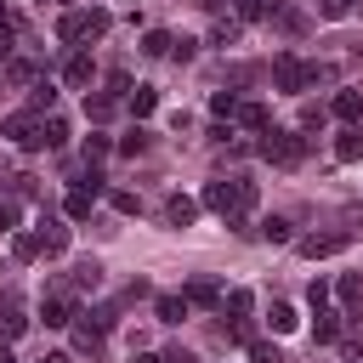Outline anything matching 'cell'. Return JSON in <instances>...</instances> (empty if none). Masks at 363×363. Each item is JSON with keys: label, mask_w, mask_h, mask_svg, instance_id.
Instances as JSON below:
<instances>
[{"label": "cell", "mask_w": 363, "mask_h": 363, "mask_svg": "<svg viewBox=\"0 0 363 363\" xmlns=\"http://www.w3.org/2000/svg\"><path fill=\"white\" fill-rule=\"evenodd\" d=\"M204 210H216L233 233H244V216H250V204H255V182H244V176H216V182H204V199H199Z\"/></svg>", "instance_id": "6da1fadb"}, {"label": "cell", "mask_w": 363, "mask_h": 363, "mask_svg": "<svg viewBox=\"0 0 363 363\" xmlns=\"http://www.w3.org/2000/svg\"><path fill=\"white\" fill-rule=\"evenodd\" d=\"M335 68H323V62H301L295 51H278L272 57V85L278 91H306V85H323Z\"/></svg>", "instance_id": "7a4b0ae2"}, {"label": "cell", "mask_w": 363, "mask_h": 363, "mask_svg": "<svg viewBox=\"0 0 363 363\" xmlns=\"http://www.w3.org/2000/svg\"><path fill=\"white\" fill-rule=\"evenodd\" d=\"M255 153H261L267 164H278V170H295V164L306 159V136H301V130H278V125H267L261 142H255Z\"/></svg>", "instance_id": "3957f363"}, {"label": "cell", "mask_w": 363, "mask_h": 363, "mask_svg": "<svg viewBox=\"0 0 363 363\" xmlns=\"http://www.w3.org/2000/svg\"><path fill=\"white\" fill-rule=\"evenodd\" d=\"M113 28V17L102 11V6H79V11H62V23H57V40H102Z\"/></svg>", "instance_id": "277c9868"}, {"label": "cell", "mask_w": 363, "mask_h": 363, "mask_svg": "<svg viewBox=\"0 0 363 363\" xmlns=\"http://www.w3.org/2000/svg\"><path fill=\"white\" fill-rule=\"evenodd\" d=\"M0 136H11V142H17V147H28V153H34V147H45V142H40V113H34V108H23V113H6Z\"/></svg>", "instance_id": "5b68a950"}, {"label": "cell", "mask_w": 363, "mask_h": 363, "mask_svg": "<svg viewBox=\"0 0 363 363\" xmlns=\"http://www.w3.org/2000/svg\"><path fill=\"white\" fill-rule=\"evenodd\" d=\"M352 244V233H306V238H295V250L306 255V261H323V255H340Z\"/></svg>", "instance_id": "8992f818"}, {"label": "cell", "mask_w": 363, "mask_h": 363, "mask_svg": "<svg viewBox=\"0 0 363 363\" xmlns=\"http://www.w3.org/2000/svg\"><path fill=\"white\" fill-rule=\"evenodd\" d=\"M40 318H45V329H68L74 318H79V306H74V295L57 284L51 295H45V306H40Z\"/></svg>", "instance_id": "52a82bcc"}, {"label": "cell", "mask_w": 363, "mask_h": 363, "mask_svg": "<svg viewBox=\"0 0 363 363\" xmlns=\"http://www.w3.org/2000/svg\"><path fill=\"white\" fill-rule=\"evenodd\" d=\"M40 255H68V227L57 221V216H40Z\"/></svg>", "instance_id": "ba28073f"}, {"label": "cell", "mask_w": 363, "mask_h": 363, "mask_svg": "<svg viewBox=\"0 0 363 363\" xmlns=\"http://www.w3.org/2000/svg\"><path fill=\"white\" fill-rule=\"evenodd\" d=\"M23 329H28V312H23V301H17V295H6V301H0V340L11 346Z\"/></svg>", "instance_id": "9c48e42d"}, {"label": "cell", "mask_w": 363, "mask_h": 363, "mask_svg": "<svg viewBox=\"0 0 363 363\" xmlns=\"http://www.w3.org/2000/svg\"><path fill=\"white\" fill-rule=\"evenodd\" d=\"M164 221H170V227H193V221H199V199L170 193V199H164Z\"/></svg>", "instance_id": "30bf717a"}, {"label": "cell", "mask_w": 363, "mask_h": 363, "mask_svg": "<svg viewBox=\"0 0 363 363\" xmlns=\"http://www.w3.org/2000/svg\"><path fill=\"white\" fill-rule=\"evenodd\" d=\"M329 108H335V119H346V125H357V113H363V91H352V85H340Z\"/></svg>", "instance_id": "8fae6325"}, {"label": "cell", "mask_w": 363, "mask_h": 363, "mask_svg": "<svg viewBox=\"0 0 363 363\" xmlns=\"http://www.w3.org/2000/svg\"><path fill=\"white\" fill-rule=\"evenodd\" d=\"M182 301H187V306H216V301H221V284H216V278H193V284L182 289Z\"/></svg>", "instance_id": "7c38bea8"}, {"label": "cell", "mask_w": 363, "mask_h": 363, "mask_svg": "<svg viewBox=\"0 0 363 363\" xmlns=\"http://www.w3.org/2000/svg\"><path fill=\"white\" fill-rule=\"evenodd\" d=\"M335 159H340V164H352V159H363V130H357V125H346V130L335 136Z\"/></svg>", "instance_id": "4fadbf2b"}, {"label": "cell", "mask_w": 363, "mask_h": 363, "mask_svg": "<svg viewBox=\"0 0 363 363\" xmlns=\"http://www.w3.org/2000/svg\"><path fill=\"white\" fill-rule=\"evenodd\" d=\"M28 108L45 119V113L57 108V85H51V79H34V85H28Z\"/></svg>", "instance_id": "5bb4252c"}, {"label": "cell", "mask_w": 363, "mask_h": 363, "mask_svg": "<svg viewBox=\"0 0 363 363\" xmlns=\"http://www.w3.org/2000/svg\"><path fill=\"white\" fill-rule=\"evenodd\" d=\"M244 130H267L272 125V113H267V102H238V113H233Z\"/></svg>", "instance_id": "9a60e30c"}, {"label": "cell", "mask_w": 363, "mask_h": 363, "mask_svg": "<svg viewBox=\"0 0 363 363\" xmlns=\"http://www.w3.org/2000/svg\"><path fill=\"white\" fill-rule=\"evenodd\" d=\"M335 295H340V306H346V312H357V306H363V278H357V272H340Z\"/></svg>", "instance_id": "2e32d148"}, {"label": "cell", "mask_w": 363, "mask_h": 363, "mask_svg": "<svg viewBox=\"0 0 363 363\" xmlns=\"http://www.w3.org/2000/svg\"><path fill=\"white\" fill-rule=\"evenodd\" d=\"M250 306H255V295H250V289H227V295H221V312H233V323H244V318H250Z\"/></svg>", "instance_id": "e0dca14e"}, {"label": "cell", "mask_w": 363, "mask_h": 363, "mask_svg": "<svg viewBox=\"0 0 363 363\" xmlns=\"http://www.w3.org/2000/svg\"><path fill=\"white\" fill-rule=\"evenodd\" d=\"M40 142H45V147H62V142H68V119H62V113L40 119Z\"/></svg>", "instance_id": "ac0fdd59"}, {"label": "cell", "mask_w": 363, "mask_h": 363, "mask_svg": "<svg viewBox=\"0 0 363 363\" xmlns=\"http://www.w3.org/2000/svg\"><path fill=\"white\" fill-rule=\"evenodd\" d=\"M91 204H96V199H91L85 187H74V193L62 199V216H68V221H85V216H91Z\"/></svg>", "instance_id": "d6986e66"}, {"label": "cell", "mask_w": 363, "mask_h": 363, "mask_svg": "<svg viewBox=\"0 0 363 363\" xmlns=\"http://www.w3.org/2000/svg\"><path fill=\"white\" fill-rule=\"evenodd\" d=\"M267 323H272V335H289L301 318H295V306L289 301H272V312H267Z\"/></svg>", "instance_id": "ffe728a7"}, {"label": "cell", "mask_w": 363, "mask_h": 363, "mask_svg": "<svg viewBox=\"0 0 363 363\" xmlns=\"http://www.w3.org/2000/svg\"><path fill=\"white\" fill-rule=\"evenodd\" d=\"M335 335H340V312H329V306H323V312H318V323H312V340H318V346H329Z\"/></svg>", "instance_id": "44dd1931"}, {"label": "cell", "mask_w": 363, "mask_h": 363, "mask_svg": "<svg viewBox=\"0 0 363 363\" xmlns=\"http://www.w3.org/2000/svg\"><path fill=\"white\" fill-rule=\"evenodd\" d=\"M153 108H159V91H153V85H136V91H130V113H136V119H147Z\"/></svg>", "instance_id": "7402d4cb"}, {"label": "cell", "mask_w": 363, "mask_h": 363, "mask_svg": "<svg viewBox=\"0 0 363 363\" xmlns=\"http://www.w3.org/2000/svg\"><path fill=\"white\" fill-rule=\"evenodd\" d=\"M108 147H113V142H108L102 130H91V136H85V147H79V159H85V164H102V159H108Z\"/></svg>", "instance_id": "603a6c76"}, {"label": "cell", "mask_w": 363, "mask_h": 363, "mask_svg": "<svg viewBox=\"0 0 363 363\" xmlns=\"http://www.w3.org/2000/svg\"><path fill=\"white\" fill-rule=\"evenodd\" d=\"M11 255L17 261H40V233H11Z\"/></svg>", "instance_id": "cb8c5ba5"}, {"label": "cell", "mask_w": 363, "mask_h": 363, "mask_svg": "<svg viewBox=\"0 0 363 363\" xmlns=\"http://www.w3.org/2000/svg\"><path fill=\"white\" fill-rule=\"evenodd\" d=\"M153 306H159V323H182V318H187V301H182V295H159Z\"/></svg>", "instance_id": "d4e9b609"}, {"label": "cell", "mask_w": 363, "mask_h": 363, "mask_svg": "<svg viewBox=\"0 0 363 363\" xmlns=\"http://www.w3.org/2000/svg\"><path fill=\"white\" fill-rule=\"evenodd\" d=\"M68 329H74V346L79 352H91V357L102 352V329H91V323H68Z\"/></svg>", "instance_id": "484cf974"}, {"label": "cell", "mask_w": 363, "mask_h": 363, "mask_svg": "<svg viewBox=\"0 0 363 363\" xmlns=\"http://www.w3.org/2000/svg\"><path fill=\"white\" fill-rule=\"evenodd\" d=\"M6 79H11V85H34L40 74H34V62H28V57H11V62H6Z\"/></svg>", "instance_id": "4316f807"}, {"label": "cell", "mask_w": 363, "mask_h": 363, "mask_svg": "<svg viewBox=\"0 0 363 363\" xmlns=\"http://www.w3.org/2000/svg\"><path fill=\"white\" fill-rule=\"evenodd\" d=\"M91 74H96V68H91V57H68V68H62V79H68V85H91Z\"/></svg>", "instance_id": "83f0119b"}, {"label": "cell", "mask_w": 363, "mask_h": 363, "mask_svg": "<svg viewBox=\"0 0 363 363\" xmlns=\"http://www.w3.org/2000/svg\"><path fill=\"white\" fill-rule=\"evenodd\" d=\"M261 238H267V244H289L295 233H289V221H284V216H267V221H261Z\"/></svg>", "instance_id": "f1b7e54d"}, {"label": "cell", "mask_w": 363, "mask_h": 363, "mask_svg": "<svg viewBox=\"0 0 363 363\" xmlns=\"http://www.w3.org/2000/svg\"><path fill=\"white\" fill-rule=\"evenodd\" d=\"M102 284V261H79L74 267V289H96Z\"/></svg>", "instance_id": "f546056e"}, {"label": "cell", "mask_w": 363, "mask_h": 363, "mask_svg": "<svg viewBox=\"0 0 363 363\" xmlns=\"http://www.w3.org/2000/svg\"><path fill=\"white\" fill-rule=\"evenodd\" d=\"M267 11H278V0H238V23H261Z\"/></svg>", "instance_id": "4dcf8cb0"}, {"label": "cell", "mask_w": 363, "mask_h": 363, "mask_svg": "<svg viewBox=\"0 0 363 363\" xmlns=\"http://www.w3.org/2000/svg\"><path fill=\"white\" fill-rule=\"evenodd\" d=\"M170 45H176V34H164V28H153V34L142 40V51H147V57H170Z\"/></svg>", "instance_id": "1f68e13d"}, {"label": "cell", "mask_w": 363, "mask_h": 363, "mask_svg": "<svg viewBox=\"0 0 363 363\" xmlns=\"http://www.w3.org/2000/svg\"><path fill=\"white\" fill-rule=\"evenodd\" d=\"M85 113L102 125V119H113V91H102V96H85Z\"/></svg>", "instance_id": "d6a6232c"}, {"label": "cell", "mask_w": 363, "mask_h": 363, "mask_svg": "<svg viewBox=\"0 0 363 363\" xmlns=\"http://www.w3.org/2000/svg\"><path fill=\"white\" fill-rule=\"evenodd\" d=\"M119 153H130V159H136V153H147V130H142V125H130V130L119 136Z\"/></svg>", "instance_id": "836d02e7"}, {"label": "cell", "mask_w": 363, "mask_h": 363, "mask_svg": "<svg viewBox=\"0 0 363 363\" xmlns=\"http://www.w3.org/2000/svg\"><path fill=\"white\" fill-rule=\"evenodd\" d=\"M238 28H244L238 17H227V23H216V28H210V45H233V40H238Z\"/></svg>", "instance_id": "e575fe53"}, {"label": "cell", "mask_w": 363, "mask_h": 363, "mask_svg": "<svg viewBox=\"0 0 363 363\" xmlns=\"http://www.w3.org/2000/svg\"><path fill=\"white\" fill-rule=\"evenodd\" d=\"M352 6H357V0H318V17H323V23H340Z\"/></svg>", "instance_id": "d590c367"}, {"label": "cell", "mask_w": 363, "mask_h": 363, "mask_svg": "<svg viewBox=\"0 0 363 363\" xmlns=\"http://www.w3.org/2000/svg\"><path fill=\"white\" fill-rule=\"evenodd\" d=\"M210 108H216L221 119H233V113H238V91H216V96H210Z\"/></svg>", "instance_id": "8d00e7d4"}, {"label": "cell", "mask_w": 363, "mask_h": 363, "mask_svg": "<svg viewBox=\"0 0 363 363\" xmlns=\"http://www.w3.org/2000/svg\"><path fill=\"white\" fill-rule=\"evenodd\" d=\"M250 357H255V363H284V352H278L272 340H250Z\"/></svg>", "instance_id": "74e56055"}, {"label": "cell", "mask_w": 363, "mask_h": 363, "mask_svg": "<svg viewBox=\"0 0 363 363\" xmlns=\"http://www.w3.org/2000/svg\"><path fill=\"white\" fill-rule=\"evenodd\" d=\"M108 199H113V210H119V216H136V210H142V199H136V193H125V187H119V193H108Z\"/></svg>", "instance_id": "f35d334b"}, {"label": "cell", "mask_w": 363, "mask_h": 363, "mask_svg": "<svg viewBox=\"0 0 363 363\" xmlns=\"http://www.w3.org/2000/svg\"><path fill=\"white\" fill-rule=\"evenodd\" d=\"M306 301H312V312H323V306H329V284L312 278V284H306Z\"/></svg>", "instance_id": "ab89813d"}, {"label": "cell", "mask_w": 363, "mask_h": 363, "mask_svg": "<svg viewBox=\"0 0 363 363\" xmlns=\"http://www.w3.org/2000/svg\"><path fill=\"white\" fill-rule=\"evenodd\" d=\"M17 216H23L17 199H0V233H17Z\"/></svg>", "instance_id": "60d3db41"}, {"label": "cell", "mask_w": 363, "mask_h": 363, "mask_svg": "<svg viewBox=\"0 0 363 363\" xmlns=\"http://www.w3.org/2000/svg\"><path fill=\"white\" fill-rule=\"evenodd\" d=\"M318 125H323V108L306 102V108H301V130H318Z\"/></svg>", "instance_id": "b9f144b4"}, {"label": "cell", "mask_w": 363, "mask_h": 363, "mask_svg": "<svg viewBox=\"0 0 363 363\" xmlns=\"http://www.w3.org/2000/svg\"><path fill=\"white\" fill-rule=\"evenodd\" d=\"M159 357H164V363H199V357H193L187 346H170V352H159Z\"/></svg>", "instance_id": "7bdbcfd3"}, {"label": "cell", "mask_w": 363, "mask_h": 363, "mask_svg": "<svg viewBox=\"0 0 363 363\" xmlns=\"http://www.w3.org/2000/svg\"><path fill=\"white\" fill-rule=\"evenodd\" d=\"M11 28H17V17H11V11H6V6H0V45H6V40H11Z\"/></svg>", "instance_id": "ee69618b"}, {"label": "cell", "mask_w": 363, "mask_h": 363, "mask_svg": "<svg viewBox=\"0 0 363 363\" xmlns=\"http://www.w3.org/2000/svg\"><path fill=\"white\" fill-rule=\"evenodd\" d=\"M0 363H17V352H11V346H6V340H0Z\"/></svg>", "instance_id": "f6af8a7d"}, {"label": "cell", "mask_w": 363, "mask_h": 363, "mask_svg": "<svg viewBox=\"0 0 363 363\" xmlns=\"http://www.w3.org/2000/svg\"><path fill=\"white\" fill-rule=\"evenodd\" d=\"M136 363H164V357H159V352H142V357H136Z\"/></svg>", "instance_id": "bcb514c9"}, {"label": "cell", "mask_w": 363, "mask_h": 363, "mask_svg": "<svg viewBox=\"0 0 363 363\" xmlns=\"http://www.w3.org/2000/svg\"><path fill=\"white\" fill-rule=\"evenodd\" d=\"M40 363H68V352H51V357H40Z\"/></svg>", "instance_id": "7dc6e473"}]
</instances>
